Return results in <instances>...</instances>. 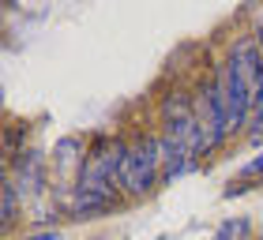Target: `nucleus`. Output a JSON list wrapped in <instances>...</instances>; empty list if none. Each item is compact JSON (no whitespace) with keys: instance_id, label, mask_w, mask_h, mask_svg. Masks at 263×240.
Segmentation results:
<instances>
[{"instance_id":"obj_1","label":"nucleus","mask_w":263,"mask_h":240,"mask_svg":"<svg viewBox=\"0 0 263 240\" xmlns=\"http://www.w3.org/2000/svg\"><path fill=\"white\" fill-rule=\"evenodd\" d=\"M124 158H128V139H113V135H94L83 150V165L71 191L94 195L102 203H109L117 210L124 203L121 191V173H124Z\"/></svg>"},{"instance_id":"obj_2","label":"nucleus","mask_w":263,"mask_h":240,"mask_svg":"<svg viewBox=\"0 0 263 240\" xmlns=\"http://www.w3.org/2000/svg\"><path fill=\"white\" fill-rule=\"evenodd\" d=\"M192 105H196V124L203 135V154H214L218 147H226L233 135L230 128V109H226V98L218 90V79L207 75L192 87Z\"/></svg>"},{"instance_id":"obj_3","label":"nucleus","mask_w":263,"mask_h":240,"mask_svg":"<svg viewBox=\"0 0 263 240\" xmlns=\"http://www.w3.org/2000/svg\"><path fill=\"white\" fill-rule=\"evenodd\" d=\"M162 184V150L158 135H139L128 143V158L121 173V191L124 199H147V191Z\"/></svg>"},{"instance_id":"obj_4","label":"nucleus","mask_w":263,"mask_h":240,"mask_svg":"<svg viewBox=\"0 0 263 240\" xmlns=\"http://www.w3.org/2000/svg\"><path fill=\"white\" fill-rule=\"evenodd\" d=\"M158 120H162V135H170L177 143H184L188 150H196L199 158L203 154V135H199V124H196V105H192V90L184 87H173L162 94L158 102Z\"/></svg>"},{"instance_id":"obj_5","label":"nucleus","mask_w":263,"mask_h":240,"mask_svg":"<svg viewBox=\"0 0 263 240\" xmlns=\"http://www.w3.org/2000/svg\"><path fill=\"white\" fill-rule=\"evenodd\" d=\"M45 180H49V162H45V154L42 150H23L15 158V173H11V184L19 188V195L27 199L34 191H42Z\"/></svg>"},{"instance_id":"obj_6","label":"nucleus","mask_w":263,"mask_h":240,"mask_svg":"<svg viewBox=\"0 0 263 240\" xmlns=\"http://www.w3.org/2000/svg\"><path fill=\"white\" fill-rule=\"evenodd\" d=\"M158 150H162V184H173L177 176L192 173L196 165H199V154L196 150H188L184 143L162 135V131H158Z\"/></svg>"},{"instance_id":"obj_7","label":"nucleus","mask_w":263,"mask_h":240,"mask_svg":"<svg viewBox=\"0 0 263 240\" xmlns=\"http://www.w3.org/2000/svg\"><path fill=\"white\" fill-rule=\"evenodd\" d=\"M0 199H4V207H0V222H4V229H11L19 218V188L11 184V176H4V188H0Z\"/></svg>"},{"instance_id":"obj_8","label":"nucleus","mask_w":263,"mask_h":240,"mask_svg":"<svg viewBox=\"0 0 263 240\" xmlns=\"http://www.w3.org/2000/svg\"><path fill=\"white\" fill-rule=\"evenodd\" d=\"M256 176H263V154H259V158H252L248 165H241V169H237L233 184L226 188V199L237 195V191H245V188H252V180H256Z\"/></svg>"},{"instance_id":"obj_9","label":"nucleus","mask_w":263,"mask_h":240,"mask_svg":"<svg viewBox=\"0 0 263 240\" xmlns=\"http://www.w3.org/2000/svg\"><path fill=\"white\" fill-rule=\"evenodd\" d=\"M252 236V222L248 218H230V222H222L218 229H214L211 240H248Z\"/></svg>"},{"instance_id":"obj_10","label":"nucleus","mask_w":263,"mask_h":240,"mask_svg":"<svg viewBox=\"0 0 263 240\" xmlns=\"http://www.w3.org/2000/svg\"><path fill=\"white\" fill-rule=\"evenodd\" d=\"M245 135H248V143H263V102L252 109V124H248Z\"/></svg>"},{"instance_id":"obj_11","label":"nucleus","mask_w":263,"mask_h":240,"mask_svg":"<svg viewBox=\"0 0 263 240\" xmlns=\"http://www.w3.org/2000/svg\"><path fill=\"white\" fill-rule=\"evenodd\" d=\"M19 240H61V229H42V233H30V236H19Z\"/></svg>"},{"instance_id":"obj_12","label":"nucleus","mask_w":263,"mask_h":240,"mask_svg":"<svg viewBox=\"0 0 263 240\" xmlns=\"http://www.w3.org/2000/svg\"><path fill=\"white\" fill-rule=\"evenodd\" d=\"M256 45H259V53H263V15H259V23H256Z\"/></svg>"}]
</instances>
